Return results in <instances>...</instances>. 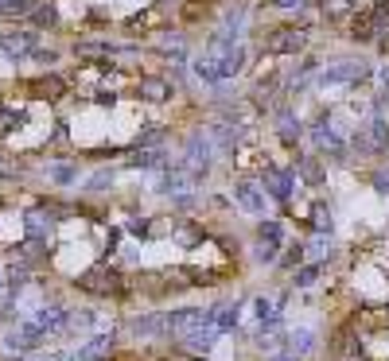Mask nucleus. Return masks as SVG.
<instances>
[{
    "label": "nucleus",
    "mask_w": 389,
    "mask_h": 361,
    "mask_svg": "<svg viewBox=\"0 0 389 361\" xmlns=\"http://www.w3.org/2000/svg\"><path fill=\"white\" fill-rule=\"evenodd\" d=\"M140 94H145L148 101H164V97H168V82H160V78H145V82H140Z\"/></svg>",
    "instance_id": "4be33fe9"
},
{
    "label": "nucleus",
    "mask_w": 389,
    "mask_h": 361,
    "mask_svg": "<svg viewBox=\"0 0 389 361\" xmlns=\"http://www.w3.org/2000/svg\"><path fill=\"white\" fill-rule=\"evenodd\" d=\"M323 4H327V16H342L351 8V0H323Z\"/></svg>",
    "instance_id": "e433bc0d"
},
{
    "label": "nucleus",
    "mask_w": 389,
    "mask_h": 361,
    "mask_svg": "<svg viewBox=\"0 0 389 361\" xmlns=\"http://www.w3.org/2000/svg\"><path fill=\"white\" fill-rule=\"evenodd\" d=\"M253 256L261 260V265H273V260H277V241H261Z\"/></svg>",
    "instance_id": "c756f323"
},
{
    "label": "nucleus",
    "mask_w": 389,
    "mask_h": 361,
    "mask_svg": "<svg viewBox=\"0 0 389 361\" xmlns=\"http://www.w3.org/2000/svg\"><path fill=\"white\" fill-rule=\"evenodd\" d=\"M110 183H113V171H97L94 179H90V191H105Z\"/></svg>",
    "instance_id": "72a5a7b5"
},
{
    "label": "nucleus",
    "mask_w": 389,
    "mask_h": 361,
    "mask_svg": "<svg viewBox=\"0 0 389 361\" xmlns=\"http://www.w3.org/2000/svg\"><path fill=\"white\" fill-rule=\"evenodd\" d=\"M214 66H218V78H234V74L245 66V51L234 43V47H226L218 59H214Z\"/></svg>",
    "instance_id": "dca6fc26"
},
{
    "label": "nucleus",
    "mask_w": 389,
    "mask_h": 361,
    "mask_svg": "<svg viewBox=\"0 0 389 361\" xmlns=\"http://www.w3.org/2000/svg\"><path fill=\"white\" fill-rule=\"evenodd\" d=\"M304 31H296V27H277L273 36L261 43L265 47V55H296V51L304 47Z\"/></svg>",
    "instance_id": "39448f33"
},
{
    "label": "nucleus",
    "mask_w": 389,
    "mask_h": 361,
    "mask_svg": "<svg viewBox=\"0 0 389 361\" xmlns=\"http://www.w3.org/2000/svg\"><path fill=\"white\" fill-rule=\"evenodd\" d=\"M323 245H327V237H316V241H312V253H316V256H323V253H327Z\"/></svg>",
    "instance_id": "ea45409f"
},
{
    "label": "nucleus",
    "mask_w": 389,
    "mask_h": 361,
    "mask_svg": "<svg viewBox=\"0 0 389 361\" xmlns=\"http://www.w3.org/2000/svg\"><path fill=\"white\" fill-rule=\"evenodd\" d=\"M129 163H133V168H164L168 159H164V152H160V148H152V152H136Z\"/></svg>",
    "instance_id": "412c9836"
},
{
    "label": "nucleus",
    "mask_w": 389,
    "mask_h": 361,
    "mask_svg": "<svg viewBox=\"0 0 389 361\" xmlns=\"http://www.w3.org/2000/svg\"><path fill=\"white\" fill-rule=\"evenodd\" d=\"M316 280H319V265H304V268H296L292 284H296V288H312Z\"/></svg>",
    "instance_id": "bb28decb"
},
{
    "label": "nucleus",
    "mask_w": 389,
    "mask_h": 361,
    "mask_svg": "<svg viewBox=\"0 0 389 361\" xmlns=\"http://www.w3.org/2000/svg\"><path fill=\"white\" fill-rule=\"evenodd\" d=\"M277 8H296V4H304V0H273Z\"/></svg>",
    "instance_id": "a19ab883"
},
{
    "label": "nucleus",
    "mask_w": 389,
    "mask_h": 361,
    "mask_svg": "<svg viewBox=\"0 0 389 361\" xmlns=\"http://www.w3.org/2000/svg\"><path fill=\"white\" fill-rule=\"evenodd\" d=\"M374 187L381 194H389V171H377V175H374Z\"/></svg>",
    "instance_id": "58836bf2"
},
{
    "label": "nucleus",
    "mask_w": 389,
    "mask_h": 361,
    "mask_svg": "<svg viewBox=\"0 0 389 361\" xmlns=\"http://www.w3.org/2000/svg\"><path fill=\"white\" fill-rule=\"evenodd\" d=\"M36 51V31H4L0 36V55L8 62H20Z\"/></svg>",
    "instance_id": "20e7f679"
},
{
    "label": "nucleus",
    "mask_w": 389,
    "mask_h": 361,
    "mask_svg": "<svg viewBox=\"0 0 389 361\" xmlns=\"http://www.w3.org/2000/svg\"><path fill=\"white\" fill-rule=\"evenodd\" d=\"M300 175H304L308 183H319V179H323V168H319V159H316V156H304V159H300Z\"/></svg>",
    "instance_id": "cd10ccee"
},
{
    "label": "nucleus",
    "mask_w": 389,
    "mask_h": 361,
    "mask_svg": "<svg viewBox=\"0 0 389 361\" xmlns=\"http://www.w3.org/2000/svg\"><path fill=\"white\" fill-rule=\"evenodd\" d=\"M366 74H370L366 62H339V66H331V70L319 74V82L323 85H339V82H358V78H366Z\"/></svg>",
    "instance_id": "6e6552de"
},
{
    "label": "nucleus",
    "mask_w": 389,
    "mask_h": 361,
    "mask_svg": "<svg viewBox=\"0 0 389 361\" xmlns=\"http://www.w3.org/2000/svg\"><path fill=\"white\" fill-rule=\"evenodd\" d=\"M214 342H218V326H214V323H210V326H199V330H191V334H183V346L194 349V353H207Z\"/></svg>",
    "instance_id": "ddd939ff"
},
{
    "label": "nucleus",
    "mask_w": 389,
    "mask_h": 361,
    "mask_svg": "<svg viewBox=\"0 0 389 361\" xmlns=\"http://www.w3.org/2000/svg\"><path fill=\"white\" fill-rule=\"evenodd\" d=\"M36 8V0H0V12L4 16H27Z\"/></svg>",
    "instance_id": "a878e982"
},
{
    "label": "nucleus",
    "mask_w": 389,
    "mask_h": 361,
    "mask_svg": "<svg viewBox=\"0 0 389 361\" xmlns=\"http://www.w3.org/2000/svg\"><path fill=\"white\" fill-rule=\"evenodd\" d=\"M277 133H280V140H284V144H296V140H300V120L292 117V113H280Z\"/></svg>",
    "instance_id": "aec40b11"
},
{
    "label": "nucleus",
    "mask_w": 389,
    "mask_h": 361,
    "mask_svg": "<svg viewBox=\"0 0 389 361\" xmlns=\"http://www.w3.org/2000/svg\"><path fill=\"white\" fill-rule=\"evenodd\" d=\"M47 342V330H39L32 319H24V323H16L8 334H4V349H12V353H27V349H39Z\"/></svg>",
    "instance_id": "f03ea898"
},
{
    "label": "nucleus",
    "mask_w": 389,
    "mask_h": 361,
    "mask_svg": "<svg viewBox=\"0 0 389 361\" xmlns=\"http://www.w3.org/2000/svg\"><path fill=\"white\" fill-rule=\"evenodd\" d=\"M273 361H292V353H280V358H273Z\"/></svg>",
    "instance_id": "79ce46f5"
},
{
    "label": "nucleus",
    "mask_w": 389,
    "mask_h": 361,
    "mask_svg": "<svg viewBox=\"0 0 389 361\" xmlns=\"http://www.w3.org/2000/svg\"><path fill=\"white\" fill-rule=\"evenodd\" d=\"M312 349H316V330L300 326V330H292L288 334V353L292 358H304V353H312Z\"/></svg>",
    "instance_id": "a211bd4d"
},
{
    "label": "nucleus",
    "mask_w": 389,
    "mask_h": 361,
    "mask_svg": "<svg viewBox=\"0 0 389 361\" xmlns=\"http://www.w3.org/2000/svg\"><path fill=\"white\" fill-rule=\"evenodd\" d=\"M234 198H238V206L249 210V214H265V194L257 191V187H249V183H238V187H234Z\"/></svg>",
    "instance_id": "4468645a"
},
{
    "label": "nucleus",
    "mask_w": 389,
    "mask_h": 361,
    "mask_svg": "<svg viewBox=\"0 0 389 361\" xmlns=\"http://www.w3.org/2000/svg\"><path fill=\"white\" fill-rule=\"evenodd\" d=\"M214 319H210V311H199V307H183V311H171L168 319H164V326H168L171 334H191V330H199V326H210Z\"/></svg>",
    "instance_id": "7ed1b4c3"
},
{
    "label": "nucleus",
    "mask_w": 389,
    "mask_h": 361,
    "mask_svg": "<svg viewBox=\"0 0 389 361\" xmlns=\"http://www.w3.org/2000/svg\"><path fill=\"white\" fill-rule=\"evenodd\" d=\"M133 330L136 334H160V330H168V326H164V319H136Z\"/></svg>",
    "instance_id": "c85d7f7f"
},
{
    "label": "nucleus",
    "mask_w": 389,
    "mask_h": 361,
    "mask_svg": "<svg viewBox=\"0 0 389 361\" xmlns=\"http://www.w3.org/2000/svg\"><path fill=\"white\" fill-rule=\"evenodd\" d=\"M20 120H24V113H20V109L0 105V136H8V133L16 129V124H20Z\"/></svg>",
    "instance_id": "b1692460"
},
{
    "label": "nucleus",
    "mask_w": 389,
    "mask_h": 361,
    "mask_svg": "<svg viewBox=\"0 0 389 361\" xmlns=\"http://www.w3.org/2000/svg\"><path fill=\"white\" fill-rule=\"evenodd\" d=\"M32 90V97H43V101H59L62 94H66V82H62L59 74H47V78H36V82L27 85Z\"/></svg>",
    "instance_id": "9b49d317"
},
{
    "label": "nucleus",
    "mask_w": 389,
    "mask_h": 361,
    "mask_svg": "<svg viewBox=\"0 0 389 361\" xmlns=\"http://www.w3.org/2000/svg\"><path fill=\"white\" fill-rule=\"evenodd\" d=\"M78 288L90 291V295H117V291L125 288V280L117 268L110 265H94V268H86L82 276H78Z\"/></svg>",
    "instance_id": "f257e3e1"
},
{
    "label": "nucleus",
    "mask_w": 389,
    "mask_h": 361,
    "mask_svg": "<svg viewBox=\"0 0 389 361\" xmlns=\"http://www.w3.org/2000/svg\"><path fill=\"white\" fill-rule=\"evenodd\" d=\"M312 222H316V229H319V233H331V210L316 206V210H312Z\"/></svg>",
    "instance_id": "2f4dec72"
},
{
    "label": "nucleus",
    "mask_w": 389,
    "mask_h": 361,
    "mask_svg": "<svg viewBox=\"0 0 389 361\" xmlns=\"http://www.w3.org/2000/svg\"><path fill=\"white\" fill-rule=\"evenodd\" d=\"M300 260H304V245H296V249H288V253H284V265H288V268H296Z\"/></svg>",
    "instance_id": "c9c22d12"
},
{
    "label": "nucleus",
    "mask_w": 389,
    "mask_h": 361,
    "mask_svg": "<svg viewBox=\"0 0 389 361\" xmlns=\"http://www.w3.org/2000/svg\"><path fill=\"white\" fill-rule=\"evenodd\" d=\"M194 74H199L203 82H222V78H218V66H214V59H210V55H203V59L194 62Z\"/></svg>",
    "instance_id": "393cba45"
},
{
    "label": "nucleus",
    "mask_w": 389,
    "mask_h": 361,
    "mask_svg": "<svg viewBox=\"0 0 389 361\" xmlns=\"http://www.w3.org/2000/svg\"><path fill=\"white\" fill-rule=\"evenodd\" d=\"M292 187H296V175L284 168H265V191L277 198V202H288L292 198Z\"/></svg>",
    "instance_id": "0eeeda50"
},
{
    "label": "nucleus",
    "mask_w": 389,
    "mask_h": 361,
    "mask_svg": "<svg viewBox=\"0 0 389 361\" xmlns=\"http://www.w3.org/2000/svg\"><path fill=\"white\" fill-rule=\"evenodd\" d=\"M24 229L32 241H47V233L55 229V217H51V210H32L24 217Z\"/></svg>",
    "instance_id": "f8f14e48"
},
{
    "label": "nucleus",
    "mask_w": 389,
    "mask_h": 361,
    "mask_svg": "<svg viewBox=\"0 0 389 361\" xmlns=\"http://www.w3.org/2000/svg\"><path fill=\"white\" fill-rule=\"evenodd\" d=\"M51 179H55V183H74V179H78V171L66 168V163H55V168H51Z\"/></svg>",
    "instance_id": "7c9ffc66"
},
{
    "label": "nucleus",
    "mask_w": 389,
    "mask_h": 361,
    "mask_svg": "<svg viewBox=\"0 0 389 361\" xmlns=\"http://www.w3.org/2000/svg\"><path fill=\"white\" fill-rule=\"evenodd\" d=\"M238 311H242L238 303H222V307H214V311H210V319H214V326H218V334L238 326Z\"/></svg>",
    "instance_id": "6ab92c4d"
},
{
    "label": "nucleus",
    "mask_w": 389,
    "mask_h": 361,
    "mask_svg": "<svg viewBox=\"0 0 389 361\" xmlns=\"http://www.w3.org/2000/svg\"><path fill=\"white\" fill-rule=\"evenodd\" d=\"M381 24H386V12H381V8H370V12L354 16L351 36H354V39H374L377 31H381Z\"/></svg>",
    "instance_id": "1a4fd4ad"
},
{
    "label": "nucleus",
    "mask_w": 389,
    "mask_h": 361,
    "mask_svg": "<svg viewBox=\"0 0 389 361\" xmlns=\"http://www.w3.org/2000/svg\"><path fill=\"white\" fill-rule=\"evenodd\" d=\"M210 152H214V144H210L203 133H194L191 140H187V163H191V175H194V179H199V175H207Z\"/></svg>",
    "instance_id": "423d86ee"
},
{
    "label": "nucleus",
    "mask_w": 389,
    "mask_h": 361,
    "mask_svg": "<svg viewBox=\"0 0 389 361\" xmlns=\"http://www.w3.org/2000/svg\"><path fill=\"white\" fill-rule=\"evenodd\" d=\"M370 144H374V148H386V144H389V124H386V117H374V120H370Z\"/></svg>",
    "instance_id": "5701e85b"
},
{
    "label": "nucleus",
    "mask_w": 389,
    "mask_h": 361,
    "mask_svg": "<svg viewBox=\"0 0 389 361\" xmlns=\"http://www.w3.org/2000/svg\"><path fill=\"white\" fill-rule=\"evenodd\" d=\"M257 233H261V241H280V226H277V222H261Z\"/></svg>",
    "instance_id": "473e14b6"
},
{
    "label": "nucleus",
    "mask_w": 389,
    "mask_h": 361,
    "mask_svg": "<svg viewBox=\"0 0 389 361\" xmlns=\"http://www.w3.org/2000/svg\"><path fill=\"white\" fill-rule=\"evenodd\" d=\"M32 16H36V24H55V8H32Z\"/></svg>",
    "instance_id": "f704fd0d"
},
{
    "label": "nucleus",
    "mask_w": 389,
    "mask_h": 361,
    "mask_svg": "<svg viewBox=\"0 0 389 361\" xmlns=\"http://www.w3.org/2000/svg\"><path fill=\"white\" fill-rule=\"evenodd\" d=\"M110 349H113V330H110V334H94L86 346H78L74 358H78V361H97V358H105Z\"/></svg>",
    "instance_id": "2eb2a0df"
},
{
    "label": "nucleus",
    "mask_w": 389,
    "mask_h": 361,
    "mask_svg": "<svg viewBox=\"0 0 389 361\" xmlns=\"http://www.w3.org/2000/svg\"><path fill=\"white\" fill-rule=\"evenodd\" d=\"M148 217H133V222H129V233H148Z\"/></svg>",
    "instance_id": "4c0bfd02"
},
{
    "label": "nucleus",
    "mask_w": 389,
    "mask_h": 361,
    "mask_svg": "<svg viewBox=\"0 0 389 361\" xmlns=\"http://www.w3.org/2000/svg\"><path fill=\"white\" fill-rule=\"evenodd\" d=\"M316 144L323 148V152H331L335 159H347V144L335 136V129H331V124H319V129H316Z\"/></svg>",
    "instance_id": "f3484780"
},
{
    "label": "nucleus",
    "mask_w": 389,
    "mask_h": 361,
    "mask_svg": "<svg viewBox=\"0 0 389 361\" xmlns=\"http://www.w3.org/2000/svg\"><path fill=\"white\" fill-rule=\"evenodd\" d=\"M66 315H71V311H66L62 303H43L32 323H36L39 330H47V334H51V330H62V326H66Z\"/></svg>",
    "instance_id": "9d476101"
}]
</instances>
